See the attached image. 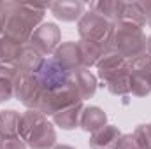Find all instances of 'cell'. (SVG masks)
Returning <instances> with one entry per match:
<instances>
[{"instance_id":"obj_1","label":"cell","mask_w":151,"mask_h":149,"mask_svg":"<svg viewBox=\"0 0 151 149\" xmlns=\"http://www.w3.org/2000/svg\"><path fill=\"white\" fill-rule=\"evenodd\" d=\"M7 18L2 35L18 46L28 44L34 30L44 23V16L49 11V4H27V2H5Z\"/></svg>"},{"instance_id":"obj_2","label":"cell","mask_w":151,"mask_h":149,"mask_svg":"<svg viewBox=\"0 0 151 149\" xmlns=\"http://www.w3.org/2000/svg\"><path fill=\"white\" fill-rule=\"evenodd\" d=\"M18 135L30 149H53L56 146L55 125L42 112L27 109L19 116Z\"/></svg>"},{"instance_id":"obj_3","label":"cell","mask_w":151,"mask_h":149,"mask_svg":"<svg viewBox=\"0 0 151 149\" xmlns=\"http://www.w3.org/2000/svg\"><path fill=\"white\" fill-rule=\"evenodd\" d=\"M146 40H148V37L142 28L118 23L114 27V34L107 47L118 51L121 56H125L128 62H132L134 58L146 53Z\"/></svg>"},{"instance_id":"obj_4","label":"cell","mask_w":151,"mask_h":149,"mask_svg":"<svg viewBox=\"0 0 151 149\" xmlns=\"http://www.w3.org/2000/svg\"><path fill=\"white\" fill-rule=\"evenodd\" d=\"M114 25L113 21H109L107 18L93 12V11H86L81 19L77 21V32L79 37L83 40L99 44L102 47L109 46V40L114 34Z\"/></svg>"},{"instance_id":"obj_5","label":"cell","mask_w":151,"mask_h":149,"mask_svg":"<svg viewBox=\"0 0 151 149\" xmlns=\"http://www.w3.org/2000/svg\"><path fill=\"white\" fill-rule=\"evenodd\" d=\"M28 44L34 49H37L42 56L51 58L55 54V51L58 49V46L62 44V30L58 28L56 23L44 21L34 30Z\"/></svg>"},{"instance_id":"obj_6","label":"cell","mask_w":151,"mask_h":149,"mask_svg":"<svg viewBox=\"0 0 151 149\" xmlns=\"http://www.w3.org/2000/svg\"><path fill=\"white\" fill-rule=\"evenodd\" d=\"M130 79L132 95L144 98L151 95V54L144 53L130 62Z\"/></svg>"},{"instance_id":"obj_7","label":"cell","mask_w":151,"mask_h":149,"mask_svg":"<svg viewBox=\"0 0 151 149\" xmlns=\"http://www.w3.org/2000/svg\"><path fill=\"white\" fill-rule=\"evenodd\" d=\"M128 65H130V62L125 56H121L118 51H114L111 47H106L104 53L100 54L97 65H95L97 67V79L100 82L99 86L104 88L109 79H113L114 75L121 74L125 70H128Z\"/></svg>"},{"instance_id":"obj_8","label":"cell","mask_w":151,"mask_h":149,"mask_svg":"<svg viewBox=\"0 0 151 149\" xmlns=\"http://www.w3.org/2000/svg\"><path fill=\"white\" fill-rule=\"evenodd\" d=\"M67 88L77 97V100L84 102L97 93L99 79L90 69H76L69 72Z\"/></svg>"},{"instance_id":"obj_9","label":"cell","mask_w":151,"mask_h":149,"mask_svg":"<svg viewBox=\"0 0 151 149\" xmlns=\"http://www.w3.org/2000/svg\"><path fill=\"white\" fill-rule=\"evenodd\" d=\"M39 81L44 88V91H58L67 88V79H69V70L62 67L53 56L46 58L42 69L39 70Z\"/></svg>"},{"instance_id":"obj_10","label":"cell","mask_w":151,"mask_h":149,"mask_svg":"<svg viewBox=\"0 0 151 149\" xmlns=\"http://www.w3.org/2000/svg\"><path fill=\"white\" fill-rule=\"evenodd\" d=\"M77 102H81V100H77V97L69 88H63V90H58V91H44L37 111L42 112L47 117H53L56 112L63 111V109L74 105Z\"/></svg>"},{"instance_id":"obj_11","label":"cell","mask_w":151,"mask_h":149,"mask_svg":"<svg viewBox=\"0 0 151 149\" xmlns=\"http://www.w3.org/2000/svg\"><path fill=\"white\" fill-rule=\"evenodd\" d=\"M42 93H44V88L40 84L37 75H21L19 79V84L16 88V100L25 105L27 109H34L37 111L39 104H40V98H42Z\"/></svg>"},{"instance_id":"obj_12","label":"cell","mask_w":151,"mask_h":149,"mask_svg":"<svg viewBox=\"0 0 151 149\" xmlns=\"http://www.w3.org/2000/svg\"><path fill=\"white\" fill-rule=\"evenodd\" d=\"M118 23L144 28L146 27V12H144V7H142V2H137V0H132V2L130 0H119L116 25Z\"/></svg>"},{"instance_id":"obj_13","label":"cell","mask_w":151,"mask_h":149,"mask_svg":"<svg viewBox=\"0 0 151 149\" xmlns=\"http://www.w3.org/2000/svg\"><path fill=\"white\" fill-rule=\"evenodd\" d=\"M51 14L63 21V23H77L81 16L86 12V4L81 0H62V2H51L49 4Z\"/></svg>"},{"instance_id":"obj_14","label":"cell","mask_w":151,"mask_h":149,"mask_svg":"<svg viewBox=\"0 0 151 149\" xmlns=\"http://www.w3.org/2000/svg\"><path fill=\"white\" fill-rule=\"evenodd\" d=\"M21 72L12 63H0V104L9 102L16 97V88L19 84Z\"/></svg>"},{"instance_id":"obj_15","label":"cell","mask_w":151,"mask_h":149,"mask_svg":"<svg viewBox=\"0 0 151 149\" xmlns=\"http://www.w3.org/2000/svg\"><path fill=\"white\" fill-rule=\"evenodd\" d=\"M44 62H46V56H42L37 49H34L30 44H25V46H21L19 54H18L14 65L18 67V70H19L21 74L37 75L39 70H40L42 65H44Z\"/></svg>"},{"instance_id":"obj_16","label":"cell","mask_w":151,"mask_h":149,"mask_svg":"<svg viewBox=\"0 0 151 149\" xmlns=\"http://www.w3.org/2000/svg\"><path fill=\"white\" fill-rule=\"evenodd\" d=\"M53 58H55L62 67H65L69 72H70V70H76V69H84V67H83V58H81V51H79L77 40L62 42V44L58 46V49L55 51Z\"/></svg>"},{"instance_id":"obj_17","label":"cell","mask_w":151,"mask_h":149,"mask_svg":"<svg viewBox=\"0 0 151 149\" xmlns=\"http://www.w3.org/2000/svg\"><path fill=\"white\" fill-rule=\"evenodd\" d=\"M121 135L123 133L116 125H106L104 128H100L90 135L88 146L91 149H116Z\"/></svg>"},{"instance_id":"obj_18","label":"cell","mask_w":151,"mask_h":149,"mask_svg":"<svg viewBox=\"0 0 151 149\" xmlns=\"http://www.w3.org/2000/svg\"><path fill=\"white\" fill-rule=\"evenodd\" d=\"M106 125H107V114L104 112V109H100L99 105H84L79 121V128L83 132L91 135L97 130L104 128Z\"/></svg>"},{"instance_id":"obj_19","label":"cell","mask_w":151,"mask_h":149,"mask_svg":"<svg viewBox=\"0 0 151 149\" xmlns=\"http://www.w3.org/2000/svg\"><path fill=\"white\" fill-rule=\"evenodd\" d=\"M84 109V102H77L74 105L63 109V111L56 112L53 116V125L62 128V130H76L79 128V121H81V112Z\"/></svg>"},{"instance_id":"obj_20","label":"cell","mask_w":151,"mask_h":149,"mask_svg":"<svg viewBox=\"0 0 151 149\" xmlns=\"http://www.w3.org/2000/svg\"><path fill=\"white\" fill-rule=\"evenodd\" d=\"M130 67V65H128ZM111 95L114 97H127L132 95V79H130V69L121 72V74L114 75L113 79H109L104 86Z\"/></svg>"},{"instance_id":"obj_21","label":"cell","mask_w":151,"mask_h":149,"mask_svg":"<svg viewBox=\"0 0 151 149\" xmlns=\"http://www.w3.org/2000/svg\"><path fill=\"white\" fill-rule=\"evenodd\" d=\"M77 44H79V51H81V58H83V67L84 69L95 67L106 47L93 44V42H88V40H83V39H79Z\"/></svg>"},{"instance_id":"obj_22","label":"cell","mask_w":151,"mask_h":149,"mask_svg":"<svg viewBox=\"0 0 151 149\" xmlns=\"http://www.w3.org/2000/svg\"><path fill=\"white\" fill-rule=\"evenodd\" d=\"M19 112L14 109L0 111V139L18 135V125H19Z\"/></svg>"},{"instance_id":"obj_23","label":"cell","mask_w":151,"mask_h":149,"mask_svg":"<svg viewBox=\"0 0 151 149\" xmlns=\"http://www.w3.org/2000/svg\"><path fill=\"white\" fill-rule=\"evenodd\" d=\"M118 5H119V0H95V2H90L88 11H93V12L107 18L109 21H113L114 25H116V19H118Z\"/></svg>"},{"instance_id":"obj_24","label":"cell","mask_w":151,"mask_h":149,"mask_svg":"<svg viewBox=\"0 0 151 149\" xmlns=\"http://www.w3.org/2000/svg\"><path fill=\"white\" fill-rule=\"evenodd\" d=\"M19 49H21V46H18L12 40L0 35V63H12L14 65V62L19 54Z\"/></svg>"},{"instance_id":"obj_25","label":"cell","mask_w":151,"mask_h":149,"mask_svg":"<svg viewBox=\"0 0 151 149\" xmlns=\"http://www.w3.org/2000/svg\"><path fill=\"white\" fill-rule=\"evenodd\" d=\"M132 135L137 140V144H139L141 149H151V123L135 126V130L132 132Z\"/></svg>"},{"instance_id":"obj_26","label":"cell","mask_w":151,"mask_h":149,"mask_svg":"<svg viewBox=\"0 0 151 149\" xmlns=\"http://www.w3.org/2000/svg\"><path fill=\"white\" fill-rule=\"evenodd\" d=\"M0 149H28V146L23 142L19 135H12V137L0 139Z\"/></svg>"},{"instance_id":"obj_27","label":"cell","mask_w":151,"mask_h":149,"mask_svg":"<svg viewBox=\"0 0 151 149\" xmlns=\"http://www.w3.org/2000/svg\"><path fill=\"white\" fill-rule=\"evenodd\" d=\"M116 149H141V148H139V144H137V140L134 139L132 133H123Z\"/></svg>"},{"instance_id":"obj_28","label":"cell","mask_w":151,"mask_h":149,"mask_svg":"<svg viewBox=\"0 0 151 149\" xmlns=\"http://www.w3.org/2000/svg\"><path fill=\"white\" fill-rule=\"evenodd\" d=\"M5 18H7V5H5V2H0V35H2L4 25H5Z\"/></svg>"},{"instance_id":"obj_29","label":"cell","mask_w":151,"mask_h":149,"mask_svg":"<svg viewBox=\"0 0 151 149\" xmlns=\"http://www.w3.org/2000/svg\"><path fill=\"white\" fill-rule=\"evenodd\" d=\"M142 7H144V12H146V25L151 28V0L142 2Z\"/></svg>"},{"instance_id":"obj_30","label":"cell","mask_w":151,"mask_h":149,"mask_svg":"<svg viewBox=\"0 0 151 149\" xmlns=\"http://www.w3.org/2000/svg\"><path fill=\"white\" fill-rule=\"evenodd\" d=\"M146 53L151 54V34L148 35V40H146Z\"/></svg>"},{"instance_id":"obj_31","label":"cell","mask_w":151,"mask_h":149,"mask_svg":"<svg viewBox=\"0 0 151 149\" xmlns=\"http://www.w3.org/2000/svg\"><path fill=\"white\" fill-rule=\"evenodd\" d=\"M53 149H76V148H72V146H69V144H56Z\"/></svg>"}]
</instances>
